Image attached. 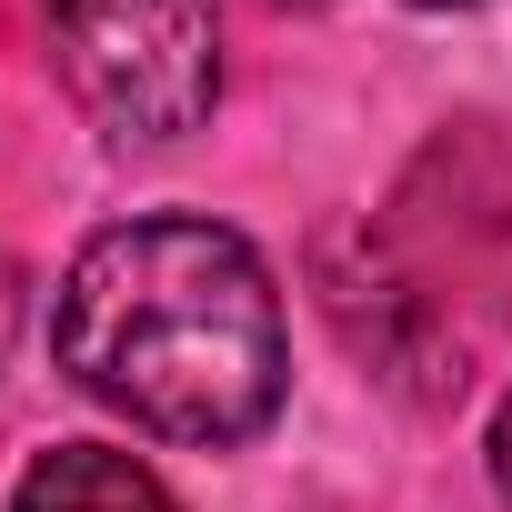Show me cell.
Returning <instances> with one entry per match:
<instances>
[{"instance_id":"cell-1","label":"cell","mask_w":512,"mask_h":512,"mask_svg":"<svg viewBox=\"0 0 512 512\" xmlns=\"http://www.w3.org/2000/svg\"><path fill=\"white\" fill-rule=\"evenodd\" d=\"M51 352L101 412L191 452L251 442L292 382L272 262L201 211L91 231L51 292Z\"/></svg>"},{"instance_id":"cell-2","label":"cell","mask_w":512,"mask_h":512,"mask_svg":"<svg viewBox=\"0 0 512 512\" xmlns=\"http://www.w3.org/2000/svg\"><path fill=\"white\" fill-rule=\"evenodd\" d=\"M51 41L111 151H161L221 101L211 0H51Z\"/></svg>"},{"instance_id":"cell-3","label":"cell","mask_w":512,"mask_h":512,"mask_svg":"<svg viewBox=\"0 0 512 512\" xmlns=\"http://www.w3.org/2000/svg\"><path fill=\"white\" fill-rule=\"evenodd\" d=\"M11 512H171L161 472L141 452H111V442H51L21 482H11Z\"/></svg>"},{"instance_id":"cell-4","label":"cell","mask_w":512,"mask_h":512,"mask_svg":"<svg viewBox=\"0 0 512 512\" xmlns=\"http://www.w3.org/2000/svg\"><path fill=\"white\" fill-rule=\"evenodd\" d=\"M492 482H502V502H512V392H502V412H492Z\"/></svg>"},{"instance_id":"cell-5","label":"cell","mask_w":512,"mask_h":512,"mask_svg":"<svg viewBox=\"0 0 512 512\" xmlns=\"http://www.w3.org/2000/svg\"><path fill=\"white\" fill-rule=\"evenodd\" d=\"M412 11H472V0H412Z\"/></svg>"}]
</instances>
